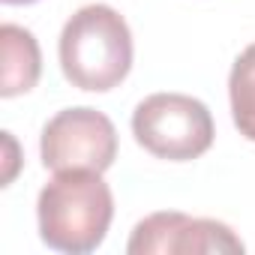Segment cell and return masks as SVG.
<instances>
[{
  "instance_id": "cell-1",
  "label": "cell",
  "mask_w": 255,
  "mask_h": 255,
  "mask_svg": "<svg viewBox=\"0 0 255 255\" xmlns=\"http://www.w3.org/2000/svg\"><path fill=\"white\" fill-rule=\"evenodd\" d=\"M36 216L39 234L51 249L84 255L105 240L114 216V198L102 180V171H54L39 192Z\"/></svg>"
},
{
  "instance_id": "cell-2",
  "label": "cell",
  "mask_w": 255,
  "mask_h": 255,
  "mask_svg": "<svg viewBox=\"0 0 255 255\" xmlns=\"http://www.w3.org/2000/svg\"><path fill=\"white\" fill-rule=\"evenodd\" d=\"M60 66L78 90L105 93L132 69V33L105 3L81 6L60 33Z\"/></svg>"
},
{
  "instance_id": "cell-3",
  "label": "cell",
  "mask_w": 255,
  "mask_h": 255,
  "mask_svg": "<svg viewBox=\"0 0 255 255\" xmlns=\"http://www.w3.org/2000/svg\"><path fill=\"white\" fill-rule=\"evenodd\" d=\"M135 141L168 162H189L210 150L213 117L207 105L186 93H153L132 114Z\"/></svg>"
},
{
  "instance_id": "cell-4",
  "label": "cell",
  "mask_w": 255,
  "mask_h": 255,
  "mask_svg": "<svg viewBox=\"0 0 255 255\" xmlns=\"http://www.w3.org/2000/svg\"><path fill=\"white\" fill-rule=\"evenodd\" d=\"M39 150L51 171H105L117 156V129L96 108H66L45 123Z\"/></svg>"
},
{
  "instance_id": "cell-5",
  "label": "cell",
  "mask_w": 255,
  "mask_h": 255,
  "mask_svg": "<svg viewBox=\"0 0 255 255\" xmlns=\"http://www.w3.org/2000/svg\"><path fill=\"white\" fill-rule=\"evenodd\" d=\"M126 249H129V255H210L243 252V240L225 222L165 210L141 219Z\"/></svg>"
},
{
  "instance_id": "cell-6",
  "label": "cell",
  "mask_w": 255,
  "mask_h": 255,
  "mask_svg": "<svg viewBox=\"0 0 255 255\" xmlns=\"http://www.w3.org/2000/svg\"><path fill=\"white\" fill-rule=\"evenodd\" d=\"M0 51H3V72H0V96H18L36 87L42 72V54L30 30L18 24L0 27Z\"/></svg>"
},
{
  "instance_id": "cell-7",
  "label": "cell",
  "mask_w": 255,
  "mask_h": 255,
  "mask_svg": "<svg viewBox=\"0 0 255 255\" xmlns=\"http://www.w3.org/2000/svg\"><path fill=\"white\" fill-rule=\"evenodd\" d=\"M228 93H231L234 126L240 129V135L255 141V42L234 60Z\"/></svg>"
},
{
  "instance_id": "cell-8",
  "label": "cell",
  "mask_w": 255,
  "mask_h": 255,
  "mask_svg": "<svg viewBox=\"0 0 255 255\" xmlns=\"http://www.w3.org/2000/svg\"><path fill=\"white\" fill-rule=\"evenodd\" d=\"M3 141H6V147H9V168H6L3 183H9V180H12V174H15V141H12V135H9V132H3Z\"/></svg>"
},
{
  "instance_id": "cell-9",
  "label": "cell",
  "mask_w": 255,
  "mask_h": 255,
  "mask_svg": "<svg viewBox=\"0 0 255 255\" xmlns=\"http://www.w3.org/2000/svg\"><path fill=\"white\" fill-rule=\"evenodd\" d=\"M3 3H15L18 6V3H36V0H3Z\"/></svg>"
}]
</instances>
